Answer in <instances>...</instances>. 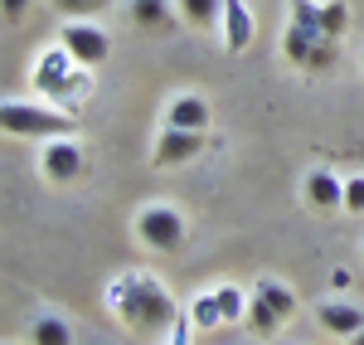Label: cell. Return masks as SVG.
<instances>
[{"label":"cell","instance_id":"cell-10","mask_svg":"<svg viewBox=\"0 0 364 345\" xmlns=\"http://www.w3.org/2000/svg\"><path fill=\"white\" fill-rule=\"evenodd\" d=\"M166 127H185V132H204L209 127V102L195 97V92H185V97H175L166 107Z\"/></svg>","mask_w":364,"mask_h":345},{"label":"cell","instance_id":"cell-12","mask_svg":"<svg viewBox=\"0 0 364 345\" xmlns=\"http://www.w3.org/2000/svg\"><path fill=\"white\" fill-rule=\"evenodd\" d=\"M306 200L316 209H340L345 204V180H336L331 171H311L306 175Z\"/></svg>","mask_w":364,"mask_h":345},{"label":"cell","instance_id":"cell-13","mask_svg":"<svg viewBox=\"0 0 364 345\" xmlns=\"http://www.w3.org/2000/svg\"><path fill=\"white\" fill-rule=\"evenodd\" d=\"M175 10H180V20H185L190 29L224 25V0H175Z\"/></svg>","mask_w":364,"mask_h":345},{"label":"cell","instance_id":"cell-16","mask_svg":"<svg viewBox=\"0 0 364 345\" xmlns=\"http://www.w3.org/2000/svg\"><path fill=\"white\" fill-rule=\"evenodd\" d=\"M214 297H219L224 321H248V292H243V287H219Z\"/></svg>","mask_w":364,"mask_h":345},{"label":"cell","instance_id":"cell-14","mask_svg":"<svg viewBox=\"0 0 364 345\" xmlns=\"http://www.w3.org/2000/svg\"><path fill=\"white\" fill-rule=\"evenodd\" d=\"M29 345H73V331H68V321L63 317H34L29 321Z\"/></svg>","mask_w":364,"mask_h":345},{"label":"cell","instance_id":"cell-9","mask_svg":"<svg viewBox=\"0 0 364 345\" xmlns=\"http://www.w3.org/2000/svg\"><path fill=\"white\" fill-rule=\"evenodd\" d=\"M252 44V15L243 0H224V49L228 54H243Z\"/></svg>","mask_w":364,"mask_h":345},{"label":"cell","instance_id":"cell-20","mask_svg":"<svg viewBox=\"0 0 364 345\" xmlns=\"http://www.w3.org/2000/svg\"><path fill=\"white\" fill-rule=\"evenodd\" d=\"M345 214H364V175L355 180H345V204H340Z\"/></svg>","mask_w":364,"mask_h":345},{"label":"cell","instance_id":"cell-21","mask_svg":"<svg viewBox=\"0 0 364 345\" xmlns=\"http://www.w3.org/2000/svg\"><path fill=\"white\" fill-rule=\"evenodd\" d=\"M0 5H5V20H20L29 10V0H0Z\"/></svg>","mask_w":364,"mask_h":345},{"label":"cell","instance_id":"cell-11","mask_svg":"<svg viewBox=\"0 0 364 345\" xmlns=\"http://www.w3.org/2000/svg\"><path fill=\"white\" fill-rule=\"evenodd\" d=\"M316 321H321L331 336H355V331H364V312L350 307V302H321Z\"/></svg>","mask_w":364,"mask_h":345},{"label":"cell","instance_id":"cell-19","mask_svg":"<svg viewBox=\"0 0 364 345\" xmlns=\"http://www.w3.org/2000/svg\"><path fill=\"white\" fill-rule=\"evenodd\" d=\"M190 312H195L199 326H219V321H224V312H219V297H214V292L195 297V307H190Z\"/></svg>","mask_w":364,"mask_h":345},{"label":"cell","instance_id":"cell-7","mask_svg":"<svg viewBox=\"0 0 364 345\" xmlns=\"http://www.w3.org/2000/svg\"><path fill=\"white\" fill-rule=\"evenodd\" d=\"M204 146H209V137H204V132L166 127V132L156 137V146H151V166H156V171H170V166H190V161H195Z\"/></svg>","mask_w":364,"mask_h":345},{"label":"cell","instance_id":"cell-1","mask_svg":"<svg viewBox=\"0 0 364 345\" xmlns=\"http://www.w3.org/2000/svg\"><path fill=\"white\" fill-rule=\"evenodd\" d=\"M112 307H117V317L127 326H136V331H166V326H175V297L151 272H127L112 287Z\"/></svg>","mask_w":364,"mask_h":345},{"label":"cell","instance_id":"cell-3","mask_svg":"<svg viewBox=\"0 0 364 345\" xmlns=\"http://www.w3.org/2000/svg\"><path fill=\"white\" fill-rule=\"evenodd\" d=\"M0 127L10 137H39V142H54V137H73V122L54 107H34V102H5L0 107Z\"/></svg>","mask_w":364,"mask_h":345},{"label":"cell","instance_id":"cell-5","mask_svg":"<svg viewBox=\"0 0 364 345\" xmlns=\"http://www.w3.org/2000/svg\"><path fill=\"white\" fill-rule=\"evenodd\" d=\"M73 68H83V63H73V54L58 44L34 63V83L44 97H73V92H83V73H73Z\"/></svg>","mask_w":364,"mask_h":345},{"label":"cell","instance_id":"cell-18","mask_svg":"<svg viewBox=\"0 0 364 345\" xmlns=\"http://www.w3.org/2000/svg\"><path fill=\"white\" fill-rule=\"evenodd\" d=\"M54 10L68 15V20H97L107 10V0H54Z\"/></svg>","mask_w":364,"mask_h":345},{"label":"cell","instance_id":"cell-8","mask_svg":"<svg viewBox=\"0 0 364 345\" xmlns=\"http://www.w3.org/2000/svg\"><path fill=\"white\" fill-rule=\"evenodd\" d=\"M39 171L49 175V180H73V175L83 171V151L73 137H54V142H44V156H39Z\"/></svg>","mask_w":364,"mask_h":345},{"label":"cell","instance_id":"cell-17","mask_svg":"<svg viewBox=\"0 0 364 345\" xmlns=\"http://www.w3.org/2000/svg\"><path fill=\"white\" fill-rule=\"evenodd\" d=\"M345 25H350V5H345V0H326V5H321V29H326L331 39H340Z\"/></svg>","mask_w":364,"mask_h":345},{"label":"cell","instance_id":"cell-22","mask_svg":"<svg viewBox=\"0 0 364 345\" xmlns=\"http://www.w3.org/2000/svg\"><path fill=\"white\" fill-rule=\"evenodd\" d=\"M350 345H364V331H355V336H350Z\"/></svg>","mask_w":364,"mask_h":345},{"label":"cell","instance_id":"cell-6","mask_svg":"<svg viewBox=\"0 0 364 345\" xmlns=\"http://www.w3.org/2000/svg\"><path fill=\"white\" fill-rule=\"evenodd\" d=\"M58 44L73 54V63H83V68H97V63H107V54H112V39L97 29V20H68L63 34H58Z\"/></svg>","mask_w":364,"mask_h":345},{"label":"cell","instance_id":"cell-4","mask_svg":"<svg viewBox=\"0 0 364 345\" xmlns=\"http://www.w3.org/2000/svg\"><path fill=\"white\" fill-rule=\"evenodd\" d=\"M136 238L156 253H175L185 243V219L170 209V204H146L136 214Z\"/></svg>","mask_w":364,"mask_h":345},{"label":"cell","instance_id":"cell-15","mask_svg":"<svg viewBox=\"0 0 364 345\" xmlns=\"http://www.w3.org/2000/svg\"><path fill=\"white\" fill-rule=\"evenodd\" d=\"M175 15H180V10H175L170 0H132V20H136L141 29H166Z\"/></svg>","mask_w":364,"mask_h":345},{"label":"cell","instance_id":"cell-2","mask_svg":"<svg viewBox=\"0 0 364 345\" xmlns=\"http://www.w3.org/2000/svg\"><path fill=\"white\" fill-rule=\"evenodd\" d=\"M296 312V292L282 287L277 277H262V282H252V297H248V326L252 336H277L282 321H291Z\"/></svg>","mask_w":364,"mask_h":345}]
</instances>
